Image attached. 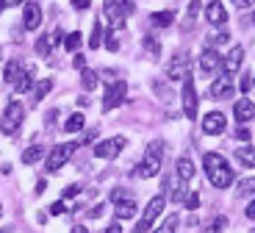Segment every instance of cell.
Listing matches in <instances>:
<instances>
[{
  "label": "cell",
  "mask_w": 255,
  "mask_h": 233,
  "mask_svg": "<svg viewBox=\"0 0 255 233\" xmlns=\"http://www.w3.org/2000/svg\"><path fill=\"white\" fill-rule=\"evenodd\" d=\"M239 86H242L244 95L250 92V86H253V78H250V72H244V75H242V83H239Z\"/></svg>",
  "instance_id": "44"
},
{
  "label": "cell",
  "mask_w": 255,
  "mask_h": 233,
  "mask_svg": "<svg viewBox=\"0 0 255 233\" xmlns=\"http://www.w3.org/2000/svg\"><path fill=\"white\" fill-rule=\"evenodd\" d=\"M86 125V120H83V114H70V117H67V122H64V131L67 133H75V131H81V128Z\"/></svg>",
  "instance_id": "24"
},
{
  "label": "cell",
  "mask_w": 255,
  "mask_h": 233,
  "mask_svg": "<svg viewBox=\"0 0 255 233\" xmlns=\"http://www.w3.org/2000/svg\"><path fill=\"white\" fill-rule=\"evenodd\" d=\"M120 6H122V11H125V17L136 11V3H133V0H120Z\"/></svg>",
  "instance_id": "42"
},
{
  "label": "cell",
  "mask_w": 255,
  "mask_h": 233,
  "mask_svg": "<svg viewBox=\"0 0 255 233\" xmlns=\"http://www.w3.org/2000/svg\"><path fill=\"white\" fill-rule=\"evenodd\" d=\"M150 22H153V25H158V28L172 25V22H175V11H158V14H153V17H150Z\"/></svg>",
  "instance_id": "26"
},
{
  "label": "cell",
  "mask_w": 255,
  "mask_h": 233,
  "mask_svg": "<svg viewBox=\"0 0 255 233\" xmlns=\"http://www.w3.org/2000/svg\"><path fill=\"white\" fill-rule=\"evenodd\" d=\"M97 133H100V128H89V131H86V136H83V145H92V142H95L97 139Z\"/></svg>",
  "instance_id": "41"
},
{
  "label": "cell",
  "mask_w": 255,
  "mask_h": 233,
  "mask_svg": "<svg viewBox=\"0 0 255 233\" xmlns=\"http://www.w3.org/2000/svg\"><path fill=\"white\" fill-rule=\"evenodd\" d=\"M106 233H122V228H120V222H111L109 228H106Z\"/></svg>",
  "instance_id": "51"
},
{
  "label": "cell",
  "mask_w": 255,
  "mask_h": 233,
  "mask_svg": "<svg viewBox=\"0 0 255 233\" xmlns=\"http://www.w3.org/2000/svg\"><path fill=\"white\" fill-rule=\"evenodd\" d=\"M106 47H109L111 53H114V50H120V42H117V36H114V28H111V31L106 33Z\"/></svg>",
  "instance_id": "39"
},
{
  "label": "cell",
  "mask_w": 255,
  "mask_h": 233,
  "mask_svg": "<svg viewBox=\"0 0 255 233\" xmlns=\"http://www.w3.org/2000/svg\"><path fill=\"white\" fill-rule=\"evenodd\" d=\"M81 42H83V36L78 31H72V33H67V36H64V47H67V50H72V53L81 47Z\"/></svg>",
  "instance_id": "30"
},
{
  "label": "cell",
  "mask_w": 255,
  "mask_h": 233,
  "mask_svg": "<svg viewBox=\"0 0 255 233\" xmlns=\"http://www.w3.org/2000/svg\"><path fill=\"white\" fill-rule=\"evenodd\" d=\"M228 228V217H217V220L208 225V233H222Z\"/></svg>",
  "instance_id": "36"
},
{
  "label": "cell",
  "mask_w": 255,
  "mask_h": 233,
  "mask_svg": "<svg viewBox=\"0 0 255 233\" xmlns=\"http://www.w3.org/2000/svg\"><path fill=\"white\" fill-rule=\"evenodd\" d=\"M186 195H189V189H186V181H180V178H178V183H175V189L169 192V197H172V203H178V206H180V203L186 200Z\"/></svg>",
  "instance_id": "28"
},
{
  "label": "cell",
  "mask_w": 255,
  "mask_h": 233,
  "mask_svg": "<svg viewBox=\"0 0 255 233\" xmlns=\"http://www.w3.org/2000/svg\"><path fill=\"white\" fill-rule=\"evenodd\" d=\"M233 111H236V120H239V122H250V120L255 117V103L250 100V97L236 100V108H233Z\"/></svg>",
  "instance_id": "17"
},
{
  "label": "cell",
  "mask_w": 255,
  "mask_h": 233,
  "mask_svg": "<svg viewBox=\"0 0 255 233\" xmlns=\"http://www.w3.org/2000/svg\"><path fill=\"white\" fill-rule=\"evenodd\" d=\"M183 206L189 208V211H197V208H200V195H197V192H191V195H186Z\"/></svg>",
  "instance_id": "37"
},
{
  "label": "cell",
  "mask_w": 255,
  "mask_h": 233,
  "mask_svg": "<svg viewBox=\"0 0 255 233\" xmlns=\"http://www.w3.org/2000/svg\"><path fill=\"white\" fill-rule=\"evenodd\" d=\"M197 8H200V0H191V6H189V11H191V14H197Z\"/></svg>",
  "instance_id": "53"
},
{
  "label": "cell",
  "mask_w": 255,
  "mask_h": 233,
  "mask_svg": "<svg viewBox=\"0 0 255 233\" xmlns=\"http://www.w3.org/2000/svg\"><path fill=\"white\" fill-rule=\"evenodd\" d=\"M253 22H255V11H253Z\"/></svg>",
  "instance_id": "57"
},
{
  "label": "cell",
  "mask_w": 255,
  "mask_h": 233,
  "mask_svg": "<svg viewBox=\"0 0 255 233\" xmlns=\"http://www.w3.org/2000/svg\"><path fill=\"white\" fill-rule=\"evenodd\" d=\"M236 139H239V142H250V128H239Z\"/></svg>",
  "instance_id": "47"
},
{
  "label": "cell",
  "mask_w": 255,
  "mask_h": 233,
  "mask_svg": "<svg viewBox=\"0 0 255 233\" xmlns=\"http://www.w3.org/2000/svg\"><path fill=\"white\" fill-rule=\"evenodd\" d=\"M144 47H147L150 56H158V53H161V42L153 36V33H147V36H144Z\"/></svg>",
  "instance_id": "33"
},
{
  "label": "cell",
  "mask_w": 255,
  "mask_h": 233,
  "mask_svg": "<svg viewBox=\"0 0 255 233\" xmlns=\"http://www.w3.org/2000/svg\"><path fill=\"white\" fill-rule=\"evenodd\" d=\"M122 147H125V136H111L95 147V156L97 158H117L122 153Z\"/></svg>",
  "instance_id": "9"
},
{
  "label": "cell",
  "mask_w": 255,
  "mask_h": 233,
  "mask_svg": "<svg viewBox=\"0 0 255 233\" xmlns=\"http://www.w3.org/2000/svg\"><path fill=\"white\" fill-rule=\"evenodd\" d=\"M183 114L186 120H197V92H194L191 75L183 78Z\"/></svg>",
  "instance_id": "7"
},
{
  "label": "cell",
  "mask_w": 255,
  "mask_h": 233,
  "mask_svg": "<svg viewBox=\"0 0 255 233\" xmlns=\"http://www.w3.org/2000/svg\"><path fill=\"white\" fill-rule=\"evenodd\" d=\"M86 214H89V217H95V220H97V217H103V214H106V206H103V203H97V206L92 208V211H86Z\"/></svg>",
  "instance_id": "45"
},
{
  "label": "cell",
  "mask_w": 255,
  "mask_h": 233,
  "mask_svg": "<svg viewBox=\"0 0 255 233\" xmlns=\"http://www.w3.org/2000/svg\"><path fill=\"white\" fill-rule=\"evenodd\" d=\"M253 3H255V0H233V6H236V8H250Z\"/></svg>",
  "instance_id": "48"
},
{
  "label": "cell",
  "mask_w": 255,
  "mask_h": 233,
  "mask_svg": "<svg viewBox=\"0 0 255 233\" xmlns=\"http://www.w3.org/2000/svg\"><path fill=\"white\" fill-rule=\"evenodd\" d=\"M103 39V25H100V19H92V36H89V47H97Z\"/></svg>",
  "instance_id": "31"
},
{
  "label": "cell",
  "mask_w": 255,
  "mask_h": 233,
  "mask_svg": "<svg viewBox=\"0 0 255 233\" xmlns=\"http://www.w3.org/2000/svg\"><path fill=\"white\" fill-rule=\"evenodd\" d=\"M236 158L244 167H255V147H236Z\"/></svg>",
  "instance_id": "25"
},
{
  "label": "cell",
  "mask_w": 255,
  "mask_h": 233,
  "mask_svg": "<svg viewBox=\"0 0 255 233\" xmlns=\"http://www.w3.org/2000/svg\"><path fill=\"white\" fill-rule=\"evenodd\" d=\"M64 211H67V208H64V203H53V206H50V214L53 217H61Z\"/></svg>",
  "instance_id": "46"
},
{
  "label": "cell",
  "mask_w": 255,
  "mask_h": 233,
  "mask_svg": "<svg viewBox=\"0 0 255 233\" xmlns=\"http://www.w3.org/2000/svg\"><path fill=\"white\" fill-rule=\"evenodd\" d=\"M242 61H244V47H242V44H233V47H230V53L222 58V75L225 78L236 75L239 69H242Z\"/></svg>",
  "instance_id": "8"
},
{
  "label": "cell",
  "mask_w": 255,
  "mask_h": 233,
  "mask_svg": "<svg viewBox=\"0 0 255 233\" xmlns=\"http://www.w3.org/2000/svg\"><path fill=\"white\" fill-rule=\"evenodd\" d=\"M211 97L214 100H225V97H233V83H230V78H217V81L211 83Z\"/></svg>",
  "instance_id": "16"
},
{
  "label": "cell",
  "mask_w": 255,
  "mask_h": 233,
  "mask_svg": "<svg viewBox=\"0 0 255 233\" xmlns=\"http://www.w3.org/2000/svg\"><path fill=\"white\" fill-rule=\"evenodd\" d=\"M253 86H255V81H253Z\"/></svg>",
  "instance_id": "59"
},
{
  "label": "cell",
  "mask_w": 255,
  "mask_h": 233,
  "mask_svg": "<svg viewBox=\"0 0 255 233\" xmlns=\"http://www.w3.org/2000/svg\"><path fill=\"white\" fill-rule=\"evenodd\" d=\"M97 83H100V75H97L95 69H81V86L86 89V92H92Z\"/></svg>",
  "instance_id": "22"
},
{
  "label": "cell",
  "mask_w": 255,
  "mask_h": 233,
  "mask_svg": "<svg viewBox=\"0 0 255 233\" xmlns=\"http://www.w3.org/2000/svg\"><path fill=\"white\" fill-rule=\"evenodd\" d=\"M111 200H114V203H125V200H133V195L125 192V189H117V192H111Z\"/></svg>",
  "instance_id": "38"
},
{
  "label": "cell",
  "mask_w": 255,
  "mask_h": 233,
  "mask_svg": "<svg viewBox=\"0 0 255 233\" xmlns=\"http://www.w3.org/2000/svg\"><path fill=\"white\" fill-rule=\"evenodd\" d=\"M114 214H117V220H130V217H136V200H125V203H117Z\"/></svg>",
  "instance_id": "21"
},
{
  "label": "cell",
  "mask_w": 255,
  "mask_h": 233,
  "mask_svg": "<svg viewBox=\"0 0 255 233\" xmlns=\"http://www.w3.org/2000/svg\"><path fill=\"white\" fill-rule=\"evenodd\" d=\"M225 42H230V33L228 31H214L208 36V44H225Z\"/></svg>",
  "instance_id": "35"
},
{
  "label": "cell",
  "mask_w": 255,
  "mask_h": 233,
  "mask_svg": "<svg viewBox=\"0 0 255 233\" xmlns=\"http://www.w3.org/2000/svg\"><path fill=\"white\" fill-rule=\"evenodd\" d=\"M72 64H75V69H86V58H83V56H75V61H72Z\"/></svg>",
  "instance_id": "50"
},
{
  "label": "cell",
  "mask_w": 255,
  "mask_h": 233,
  "mask_svg": "<svg viewBox=\"0 0 255 233\" xmlns=\"http://www.w3.org/2000/svg\"><path fill=\"white\" fill-rule=\"evenodd\" d=\"M36 53H39V56H50V53H53V42L47 36H42L36 42Z\"/></svg>",
  "instance_id": "34"
},
{
  "label": "cell",
  "mask_w": 255,
  "mask_h": 233,
  "mask_svg": "<svg viewBox=\"0 0 255 233\" xmlns=\"http://www.w3.org/2000/svg\"><path fill=\"white\" fill-rule=\"evenodd\" d=\"M22 25L25 31H36L42 25V8H39L36 0H28L25 3V11H22Z\"/></svg>",
  "instance_id": "12"
},
{
  "label": "cell",
  "mask_w": 255,
  "mask_h": 233,
  "mask_svg": "<svg viewBox=\"0 0 255 233\" xmlns=\"http://www.w3.org/2000/svg\"><path fill=\"white\" fill-rule=\"evenodd\" d=\"M103 11H106V17L111 19V25H114L117 31L125 25V11H122L120 0H103Z\"/></svg>",
  "instance_id": "14"
},
{
  "label": "cell",
  "mask_w": 255,
  "mask_h": 233,
  "mask_svg": "<svg viewBox=\"0 0 255 233\" xmlns=\"http://www.w3.org/2000/svg\"><path fill=\"white\" fill-rule=\"evenodd\" d=\"M225 114L219 111H211L203 117V133H208V136H219V133H225Z\"/></svg>",
  "instance_id": "13"
},
{
  "label": "cell",
  "mask_w": 255,
  "mask_h": 233,
  "mask_svg": "<svg viewBox=\"0 0 255 233\" xmlns=\"http://www.w3.org/2000/svg\"><path fill=\"white\" fill-rule=\"evenodd\" d=\"M0 58H3V47H0Z\"/></svg>",
  "instance_id": "56"
},
{
  "label": "cell",
  "mask_w": 255,
  "mask_h": 233,
  "mask_svg": "<svg viewBox=\"0 0 255 233\" xmlns=\"http://www.w3.org/2000/svg\"><path fill=\"white\" fill-rule=\"evenodd\" d=\"M250 233H255V231H250Z\"/></svg>",
  "instance_id": "60"
},
{
  "label": "cell",
  "mask_w": 255,
  "mask_h": 233,
  "mask_svg": "<svg viewBox=\"0 0 255 233\" xmlns=\"http://www.w3.org/2000/svg\"><path fill=\"white\" fill-rule=\"evenodd\" d=\"M70 233H89V231H86V228H83V225H75V228H72Z\"/></svg>",
  "instance_id": "54"
},
{
  "label": "cell",
  "mask_w": 255,
  "mask_h": 233,
  "mask_svg": "<svg viewBox=\"0 0 255 233\" xmlns=\"http://www.w3.org/2000/svg\"><path fill=\"white\" fill-rule=\"evenodd\" d=\"M22 61H19V58H11V61L6 64V69H3V81L6 83H17V78L22 75Z\"/></svg>",
  "instance_id": "20"
},
{
  "label": "cell",
  "mask_w": 255,
  "mask_h": 233,
  "mask_svg": "<svg viewBox=\"0 0 255 233\" xmlns=\"http://www.w3.org/2000/svg\"><path fill=\"white\" fill-rule=\"evenodd\" d=\"M189 75V53H175L169 67H166V78L169 81H180Z\"/></svg>",
  "instance_id": "10"
},
{
  "label": "cell",
  "mask_w": 255,
  "mask_h": 233,
  "mask_svg": "<svg viewBox=\"0 0 255 233\" xmlns=\"http://www.w3.org/2000/svg\"><path fill=\"white\" fill-rule=\"evenodd\" d=\"M125 92H128V83L125 81H117L106 89V97H103V111H114L117 106L125 103Z\"/></svg>",
  "instance_id": "6"
},
{
  "label": "cell",
  "mask_w": 255,
  "mask_h": 233,
  "mask_svg": "<svg viewBox=\"0 0 255 233\" xmlns=\"http://www.w3.org/2000/svg\"><path fill=\"white\" fill-rule=\"evenodd\" d=\"M33 72H36L33 67L22 69V75H19L17 83H14V92H17V95H25V92H31V89H33Z\"/></svg>",
  "instance_id": "18"
},
{
  "label": "cell",
  "mask_w": 255,
  "mask_h": 233,
  "mask_svg": "<svg viewBox=\"0 0 255 233\" xmlns=\"http://www.w3.org/2000/svg\"><path fill=\"white\" fill-rule=\"evenodd\" d=\"M219 69H222V56H219L214 47H205L203 56H200V72H203V75H214Z\"/></svg>",
  "instance_id": "11"
},
{
  "label": "cell",
  "mask_w": 255,
  "mask_h": 233,
  "mask_svg": "<svg viewBox=\"0 0 255 233\" xmlns=\"http://www.w3.org/2000/svg\"><path fill=\"white\" fill-rule=\"evenodd\" d=\"M161 161H164V145L161 142H150L144 150V158H141V164H139V175L155 178L161 172Z\"/></svg>",
  "instance_id": "2"
},
{
  "label": "cell",
  "mask_w": 255,
  "mask_h": 233,
  "mask_svg": "<svg viewBox=\"0 0 255 233\" xmlns=\"http://www.w3.org/2000/svg\"><path fill=\"white\" fill-rule=\"evenodd\" d=\"M191 175H194V164H191V158L189 156L178 158V178H180V181H189Z\"/></svg>",
  "instance_id": "23"
},
{
  "label": "cell",
  "mask_w": 255,
  "mask_h": 233,
  "mask_svg": "<svg viewBox=\"0 0 255 233\" xmlns=\"http://www.w3.org/2000/svg\"><path fill=\"white\" fill-rule=\"evenodd\" d=\"M53 89V81L50 78H42V81L36 83V89H33V103H39V100H45V95Z\"/></svg>",
  "instance_id": "27"
},
{
  "label": "cell",
  "mask_w": 255,
  "mask_h": 233,
  "mask_svg": "<svg viewBox=\"0 0 255 233\" xmlns=\"http://www.w3.org/2000/svg\"><path fill=\"white\" fill-rule=\"evenodd\" d=\"M205 19H208L211 25H225L228 22V11L219 0H211L208 6H205Z\"/></svg>",
  "instance_id": "15"
},
{
  "label": "cell",
  "mask_w": 255,
  "mask_h": 233,
  "mask_svg": "<svg viewBox=\"0 0 255 233\" xmlns=\"http://www.w3.org/2000/svg\"><path fill=\"white\" fill-rule=\"evenodd\" d=\"M22 0H3V6H19Z\"/></svg>",
  "instance_id": "55"
},
{
  "label": "cell",
  "mask_w": 255,
  "mask_h": 233,
  "mask_svg": "<svg viewBox=\"0 0 255 233\" xmlns=\"http://www.w3.org/2000/svg\"><path fill=\"white\" fill-rule=\"evenodd\" d=\"M244 195H255V178H244V181L239 183L236 197H244Z\"/></svg>",
  "instance_id": "32"
},
{
  "label": "cell",
  "mask_w": 255,
  "mask_h": 233,
  "mask_svg": "<svg viewBox=\"0 0 255 233\" xmlns=\"http://www.w3.org/2000/svg\"><path fill=\"white\" fill-rule=\"evenodd\" d=\"M203 167H205V175L211 178V183H214L217 189H228L230 183H233V167H230L228 158L219 156V153H205Z\"/></svg>",
  "instance_id": "1"
},
{
  "label": "cell",
  "mask_w": 255,
  "mask_h": 233,
  "mask_svg": "<svg viewBox=\"0 0 255 233\" xmlns=\"http://www.w3.org/2000/svg\"><path fill=\"white\" fill-rule=\"evenodd\" d=\"M164 206H166V197H164V195L153 197V200L147 203L144 214H141V220H139V225H136L133 233H147V231H150V228H153V222L158 220V214L164 211Z\"/></svg>",
  "instance_id": "4"
},
{
  "label": "cell",
  "mask_w": 255,
  "mask_h": 233,
  "mask_svg": "<svg viewBox=\"0 0 255 233\" xmlns=\"http://www.w3.org/2000/svg\"><path fill=\"white\" fill-rule=\"evenodd\" d=\"M45 153H47L45 145H31L28 150H22V164H25V167L36 164V161H42V158H45Z\"/></svg>",
  "instance_id": "19"
},
{
  "label": "cell",
  "mask_w": 255,
  "mask_h": 233,
  "mask_svg": "<svg viewBox=\"0 0 255 233\" xmlns=\"http://www.w3.org/2000/svg\"><path fill=\"white\" fill-rule=\"evenodd\" d=\"M22 120H25V106L19 100H11L6 106V111H3V120H0V131L3 133H17V128L22 125Z\"/></svg>",
  "instance_id": "3"
},
{
  "label": "cell",
  "mask_w": 255,
  "mask_h": 233,
  "mask_svg": "<svg viewBox=\"0 0 255 233\" xmlns=\"http://www.w3.org/2000/svg\"><path fill=\"white\" fill-rule=\"evenodd\" d=\"M0 8H3V0H0Z\"/></svg>",
  "instance_id": "58"
},
{
  "label": "cell",
  "mask_w": 255,
  "mask_h": 233,
  "mask_svg": "<svg viewBox=\"0 0 255 233\" xmlns=\"http://www.w3.org/2000/svg\"><path fill=\"white\" fill-rule=\"evenodd\" d=\"M244 217H247V220H255V200L247 206V211H244Z\"/></svg>",
  "instance_id": "49"
},
{
  "label": "cell",
  "mask_w": 255,
  "mask_h": 233,
  "mask_svg": "<svg viewBox=\"0 0 255 233\" xmlns=\"http://www.w3.org/2000/svg\"><path fill=\"white\" fill-rule=\"evenodd\" d=\"M178 222H180V214H169V217L164 220V225H161V228H155V233H175Z\"/></svg>",
  "instance_id": "29"
},
{
  "label": "cell",
  "mask_w": 255,
  "mask_h": 233,
  "mask_svg": "<svg viewBox=\"0 0 255 233\" xmlns=\"http://www.w3.org/2000/svg\"><path fill=\"white\" fill-rule=\"evenodd\" d=\"M78 192H81V183H70V186H67V189L61 192V197L64 200H70V197H75Z\"/></svg>",
  "instance_id": "40"
},
{
  "label": "cell",
  "mask_w": 255,
  "mask_h": 233,
  "mask_svg": "<svg viewBox=\"0 0 255 233\" xmlns=\"http://www.w3.org/2000/svg\"><path fill=\"white\" fill-rule=\"evenodd\" d=\"M75 147H78V142H70V145H56V147L50 150V156H47V170H50V172H58V170H61V167L72 158Z\"/></svg>",
  "instance_id": "5"
},
{
  "label": "cell",
  "mask_w": 255,
  "mask_h": 233,
  "mask_svg": "<svg viewBox=\"0 0 255 233\" xmlns=\"http://www.w3.org/2000/svg\"><path fill=\"white\" fill-rule=\"evenodd\" d=\"M78 106H81V108H86V106H89V97H86V95H81V97H78Z\"/></svg>",
  "instance_id": "52"
},
{
  "label": "cell",
  "mask_w": 255,
  "mask_h": 233,
  "mask_svg": "<svg viewBox=\"0 0 255 233\" xmlns=\"http://www.w3.org/2000/svg\"><path fill=\"white\" fill-rule=\"evenodd\" d=\"M0 214H3V211H0Z\"/></svg>",
  "instance_id": "61"
},
{
  "label": "cell",
  "mask_w": 255,
  "mask_h": 233,
  "mask_svg": "<svg viewBox=\"0 0 255 233\" xmlns=\"http://www.w3.org/2000/svg\"><path fill=\"white\" fill-rule=\"evenodd\" d=\"M72 6H75L78 11H89V8H92V0H72Z\"/></svg>",
  "instance_id": "43"
}]
</instances>
